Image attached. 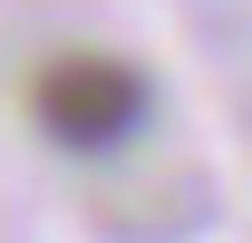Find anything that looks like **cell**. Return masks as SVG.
I'll return each instance as SVG.
<instances>
[{
  "label": "cell",
  "mask_w": 252,
  "mask_h": 243,
  "mask_svg": "<svg viewBox=\"0 0 252 243\" xmlns=\"http://www.w3.org/2000/svg\"><path fill=\"white\" fill-rule=\"evenodd\" d=\"M146 117H156V78L117 49H59L30 78V126L68 156H117Z\"/></svg>",
  "instance_id": "cell-1"
}]
</instances>
